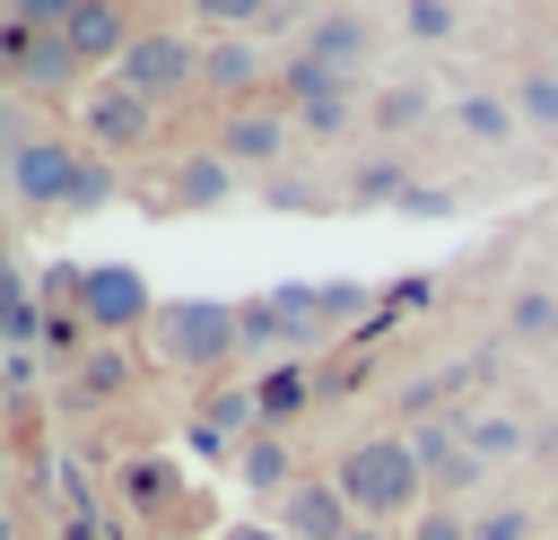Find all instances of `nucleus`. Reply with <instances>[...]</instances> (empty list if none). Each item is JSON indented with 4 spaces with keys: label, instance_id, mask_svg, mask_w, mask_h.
Returning <instances> with one entry per match:
<instances>
[{
    "label": "nucleus",
    "instance_id": "1",
    "mask_svg": "<svg viewBox=\"0 0 558 540\" xmlns=\"http://www.w3.org/2000/svg\"><path fill=\"white\" fill-rule=\"evenodd\" d=\"M331 488L349 496V514H375V523L427 505V470H418L410 435H357V444L331 462Z\"/></svg>",
    "mask_w": 558,
    "mask_h": 540
},
{
    "label": "nucleus",
    "instance_id": "2",
    "mask_svg": "<svg viewBox=\"0 0 558 540\" xmlns=\"http://www.w3.org/2000/svg\"><path fill=\"white\" fill-rule=\"evenodd\" d=\"M148 340H157V357H166V366H183V375H218V366L244 348V331H235V305H227V296H174V305H157Z\"/></svg>",
    "mask_w": 558,
    "mask_h": 540
},
{
    "label": "nucleus",
    "instance_id": "3",
    "mask_svg": "<svg viewBox=\"0 0 558 540\" xmlns=\"http://www.w3.org/2000/svg\"><path fill=\"white\" fill-rule=\"evenodd\" d=\"M113 87H131V96H148V105L192 96V87H201V35H183V26H140L131 52L113 61Z\"/></svg>",
    "mask_w": 558,
    "mask_h": 540
},
{
    "label": "nucleus",
    "instance_id": "4",
    "mask_svg": "<svg viewBox=\"0 0 558 540\" xmlns=\"http://www.w3.org/2000/svg\"><path fill=\"white\" fill-rule=\"evenodd\" d=\"M270 96L296 113V139H349L366 113H357V78H331V70H314V61H279V78H270Z\"/></svg>",
    "mask_w": 558,
    "mask_h": 540
},
{
    "label": "nucleus",
    "instance_id": "5",
    "mask_svg": "<svg viewBox=\"0 0 558 540\" xmlns=\"http://www.w3.org/2000/svg\"><path fill=\"white\" fill-rule=\"evenodd\" d=\"M235 174H279L288 165V148H296V113L279 105V96H253V105H235V113H218V139H209Z\"/></svg>",
    "mask_w": 558,
    "mask_h": 540
},
{
    "label": "nucleus",
    "instance_id": "6",
    "mask_svg": "<svg viewBox=\"0 0 558 540\" xmlns=\"http://www.w3.org/2000/svg\"><path fill=\"white\" fill-rule=\"evenodd\" d=\"M78 174H87V148L78 139H26V148H9V200H26V209H70V192H78Z\"/></svg>",
    "mask_w": 558,
    "mask_h": 540
},
{
    "label": "nucleus",
    "instance_id": "7",
    "mask_svg": "<svg viewBox=\"0 0 558 540\" xmlns=\"http://www.w3.org/2000/svg\"><path fill=\"white\" fill-rule=\"evenodd\" d=\"M157 139V105L148 96H131V87H96L87 105H78V148L87 157H131V148H148Z\"/></svg>",
    "mask_w": 558,
    "mask_h": 540
},
{
    "label": "nucleus",
    "instance_id": "8",
    "mask_svg": "<svg viewBox=\"0 0 558 540\" xmlns=\"http://www.w3.org/2000/svg\"><path fill=\"white\" fill-rule=\"evenodd\" d=\"M78 322L96 340H131L140 322H157V296H148V279L131 261H96L87 270V296H78Z\"/></svg>",
    "mask_w": 558,
    "mask_h": 540
},
{
    "label": "nucleus",
    "instance_id": "9",
    "mask_svg": "<svg viewBox=\"0 0 558 540\" xmlns=\"http://www.w3.org/2000/svg\"><path fill=\"white\" fill-rule=\"evenodd\" d=\"M366 52H375V17H366V9H314L305 44H296V61L331 70V78H357V70H366Z\"/></svg>",
    "mask_w": 558,
    "mask_h": 540
},
{
    "label": "nucleus",
    "instance_id": "10",
    "mask_svg": "<svg viewBox=\"0 0 558 540\" xmlns=\"http://www.w3.org/2000/svg\"><path fill=\"white\" fill-rule=\"evenodd\" d=\"M270 78H279V61H270L262 35H201V87L209 96H244L253 105V87H270Z\"/></svg>",
    "mask_w": 558,
    "mask_h": 540
},
{
    "label": "nucleus",
    "instance_id": "11",
    "mask_svg": "<svg viewBox=\"0 0 558 540\" xmlns=\"http://www.w3.org/2000/svg\"><path fill=\"white\" fill-rule=\"evenodd\" d=\"M235 183H244V174H235L218 148H192V157H174V165H166V192H157L148 209H166V218H183V209H227V200H235Z\"/></svg>",
    "mask_w": 558,
    "mask_h": 540
},
{
    "label": "nucleus",
    "instance_id": "12",
    "mask_svg": "<svg viewBox=\"0 0 558 540\" xmlns=\"http://www.w3.org/2000/svg\"><path fill=\"white\" fill-rule=\"evenodd\" d=\"M122 505H140V523H174V514H192V479H183V462H166V453H131V462H122Z\"/></svg>",
    "mask_w": 558,
    "mask_h": 540
},
{
    "label": "nucleus",
    "instance_id": "13",
    "mask_svg": "<svg viewBox=\"0 0 558 540\" xmlns=\"http://www.w3.org/2000/svg\"><path fill=\"white\" fill-rule=\"evenodd\" d=\"M131 9H113V0H61V44L78 52V61H122L131 52Z\"/></svg>",
    "mask_w": 558,
    "mask_h": 540
},
{
    "label": "nucleus",
    "instance_id": "14",
    "mask_svg": "<svg viewBox=\"0 0 558 540\" xmlns=\"http://www.w3.org/2000/svg\"><path fill=\"white\" fill-rule=\"evenodd\" d=\"M279 531L288 540H349V496L331 479H296L279 496Z\"/></svg>",
    "mask_w": 558,
    "mask_h": 540
},
{
    "label": "nucleus",
    "instance_id": "15",
    "mask_svg": "<svg viewBox=\"0 0 558 540\" xmlns=\"http://www.w3.org/2000/svg\"><path fill=\"white\" fill-rule=\"evenodd\" d=\"M131 383H140L131 348H122V340H96V348L70 366V392H61V401H70V409H105V401H122Z\"/></svg>",
    "mask_w": 558,
    "mask_h": 540
},
{
    "label": "nucleus",
    "instance_id": "16",
    "mask_svg": "<svg viewBox=\"0 0 558 540\" xmlns=\"http://www.w3.org/2000/svg\"><path fill=\"white\" fill-rule=\"evenodd\" d=\"M453 427H462V453H471L480 470H506V462H523V444H532V427L506 418V409H462Z\"/></svg>",
    "mask_w": 558,
    "mask_h": 540
},
{
    "label": "nucleus",
    "instance_id": "17",
    "mask_svg": "<svg viewBox=\"0 0 558 540\" xmlns=\"http://www.w3.org/2000/svg\"><path fill=\"white\" fill-rule=\"evenodd\" d=\"M410 183H418V174H410L392 148H375V157H357V165L340 174V200H349V209H401Z\"/></svg>",
    "mask_w": 558,
    "mask_h": 540
},
{
    "label": "nucleus",
    "instance_id": "18",
    "mask_svg": "<svg viewBox=\"0 0 558 540\" xmlns=\"http://www.w3.org/2000/svg\"><path fill=\"white\" fill-rule=\"evenodd\" d=\"M235 479H244L253 496H288V488H296V453H288V435H270V427L244 435V444H235Z\"/></svg>",
    "mask_w": 558,
    "mask_h": 540
},
{
    "label": "nucleus",
    "instance_id": "19",
    "mask_svg": "<svg viewBox=\"0 0 558 540\" xmlns=\"http://www.w3.org/2000/svg\"><path fill=\"white\" fill-rule=\"evenodd\" d=\"M453 131L480 139V148H506L523 122H514V96H497V87H462V96H453Z\"/></svg>",
    "mask_w": 558,
    "mask_h": 540
},
{
    "label": "nucleus",
    "instance_id": "20",
    "mask_svg": "<svg viewBox=\"0 0 558 540\" xmlns=\"http://www.w3.org/2000/svg\"><path fill=\"white\" fill-rule=\"evenodd\" d=\"M305 401H314V375L288 357V366H270V375H253V409H262V427L279 435L288 418H305Z\"/></svg>",
    "mask_w": 558,
    "mask_h": 540
},
{
    "label": "nucleus",
    "instance_id": "21",
    "mask_svg": "<svg viewBox=\"0 0 558 540\" xmlns=\"http://www.w3.org/2000/svg\"><path fill=\"white\" fill-rule=\"evenodd\" d=\"M366 122H375L384 139H410V131L436 122V96H427V87H384V96L366 105Z\"/></svg>",
    "mask_w": 558,
    "mask_h": 540
},
{
    "label": "nucleus",
    "instance_id": "22",
    "mask_svg": "<svg viewBox=\"0 0 558 540\" xmlns=\"http://www.w3.org/2000/svg\"><path fill=\"white\" fill-rule=\"evenodd\" d=\"M506 331L532 340V348H558V287H523V296L506 305Z\"/></svg>",
    "mask_w": 558,
    "mask_h": 540
},
{
    "label": "nucleus",
    "instance_id": "23",
    "mask_svg": "<svg viewBox=\"0 0 558 540\" xmlns=\"http://www.w3.org/2000/svg\"><path fill=\"white\" fill-rule=\"evenodd\" d=\"M323 183H331V174H288V165H279V174L262 183V200H270V209H349V200L323 192Z\"/></svg>",
    "mask_w": 558,
    "mask_h": 540
},
{
    "label": "nucleus",
    "instance_id": "24",
    "mask_svg": "<svg viewBox=\"0 0 558 540\" xmlns=\"http://www.w3.org/2000/svg\"><path fill=\"white\" fill-rule=\"evenodd\" d=\"M392 26H401L410 44H453V35H462V9H445V0H410V9H392Z\"/></svg>",
    "mask_w": 558,
    "mask_h": 540
},
{
    "label": "nucleus",
    "instance_id": "25",
    "mask_svg": "<svg viewBox=\"0 0 558 540\" xmlns=\"http://www.w3.org/2000/svg\"><path fill=\"white\" fill-rule=\"evenodd\" d=\"M514 122L558 131V70H523V78H514Z\"/></svg>",
    "mask_w": 558,
    "mask_h": 540
},
{
    "label": "nucleus",
    "instance_id": "26",
    "mask_svg": "<svg viewBox=\"0 0 558 540\" xmlns=\"http://www.w3.org/2000/svg\"><path fill=\"white\" fill-rule=\"evenodd\" d=\"M78 70H87V61H78V52L61 44V35H44V52H35V70H26V87H35V96H52V87H70Z\"/></svg>",
    "mask_w": 558,
    "mask_h": 540
},
{
    "label": "nucleus",
    "instance_id": "27",
    "mask_svg": "<svg viewBox=\"0 0 558 540\" xmlns=\"http://www.w3.org/2000/svg\"><path fill=\"white\" fill-rule=\"evenodd\" d=\"M87 348H96V331H87L78 314H44V357H52V366H78Z\"/></svg>",
    "mask_w": 558,
    "mask_h": 540
},
{
    "label": "nucleus",
    "instance_id": "28",
    "mask_svg": "<svg viewBox=\"0 0 558 540\" xmlns=\"http://www.w3.org/2000/svg\"><path fill=\"white\" fill-rule=\"evenodd\" d=\"M113 192H122V174H113L105 157H87V174H78V192H70V218H87V209H105Z\"/></svg>",
    "mask_w": 558,
    "mask_h": 540
},
{
    "label": "nucleus",
    "instance_id": "29",
    "mask_svg": "<svg viewBox=\"0 0 558 540\" xmlns=\"http://www.w3.org/2000/svg\"><path fill=\"white\" fill-rule=\"evenodd\" d=\"M471 540H532V505H488V514H471Z\"/></svg>",
    "mask_w": 558,
    "mask_h": 540
},
{
    "label": "nucleus",
    "instance_id": "30",
    "mask_svg": "<svg viewBox=\"0 0 558 540\" xmlns=\"http://www.w3.org/2000/svg\"><path fill=\"white\" fill-rule=\"evenodd\" d=\"M17 314H35V279L17 270V253H0V331H9Z\"/></svg>",
    "mask_w": 558,
    "mask_h": 540
},
{
    "label": "nucleus",
    "instance_id": "31",
    "mask_svg": "<svg viewBox=\"0 0 558 540\" xmlns=\"http://www.w3.org/2000/svg\"><path fill=\"white\" fill-rule=\"evenodd\" d=\"M410 540H471V514H462V505H436V496H427V505H418V531H410Z\"/></svg>",
    "mask_w": 558,
    "mask_h": 540
},
{
    "label": "nucleus",
    "instance_id": "32",
    "mask_svg": "<svg viewBox=\"0 0 558 540\" xmlns=\"http://www.w3.org/2000/svg\"><path fill=\"white\" fill-rule=\"evenodd\" d=\"M453 209H462V192H445V183H427V192L410 183L401 192V218H453Z\"/></svg>",
    "mask_w": 558,
    "mask_h": 540
},
{
    "label": "nucleus",
    "instance_id": "33",
    "mask_svg": "<svg viewBox=\"0 0 558 540\" xmlns=\"http://www.w3.org/2000/svg\"><path fill=\"white\" fill-rule=\"evenodd\" d=\"M218 540H288V531H279V523H227Z\"/></svg>",
    "mask_w": 558,
    "mask_h": 540
},
{
    "label": "nucleus",
    "instance_id": "34",
    "mask_svg": "<svg viewBox=\"0 0 558 540\" xmlns=\"http://www.w3.org/2000/svg\"><path fill=\"white\" fill-rule=\"evenodd\" d=\"M349 540H401V531H349Z\"/></svg>",
    "mask_w": 558,
    "mask_h": 540
},
{
    "label": "nucleus",
    "instance_id": "35",
    "mask_svg": "<svg viewBox=\"0 0 558 540\" xmlns=\"http://www.w3.org/2000/svg\"><path fill=\"white\" fill-rule=\"evenodd\" d=\"M0 488H9V462H0Z\"/></svg>",
    "mask_w": 558,
    "mask_h": 540
},
{
    "label": "nucleus",
    "instance_id": "36",
    "mask_svg": "<svg viewBox=\"0 0 558 540\" xmlns=\"http://www.w3.org/2000/svg\"><path fill=\"white\" fill-rule=\"evenodd\" d=\"M0 253H9V235H0Z\"/></svg>",
    "mask_w": 558,
    "mask_h": 540
},
{
    "label": "nucleus",
    "instance_id": "37",
    "mask_svg": "<svg viewBox=\"0 0 558 540\" xmlns=\"http://www.w3.org/2000/svg\"><path fill=\"white\" fill-rule=\"evenodd\" d=\"M157 540H166V531H157Z\"/></svg>",
    "mask_w": 558,
    "mask_h": 540
}]
</instances>
